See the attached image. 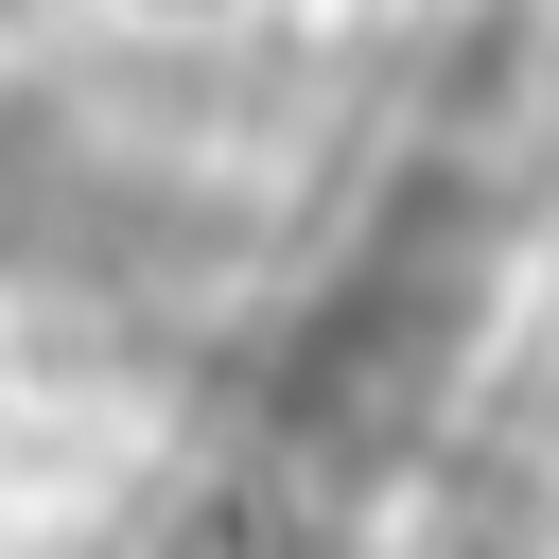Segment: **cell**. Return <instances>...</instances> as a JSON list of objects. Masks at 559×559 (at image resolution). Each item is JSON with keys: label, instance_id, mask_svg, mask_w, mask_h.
I'll return each instance as SVG.
<instances>
[{"label": "cell", "instance_id": "obj_1", "mask_svg": "<svg viewBox=\"0 0 559 559\" xmlns=\"http://www.w3.org/2000/svg\"><path fill=\"white\" fill-rule=\"evenodd\" d=\"M122 17H227V0H122Z\"/></svg>", "mask_w": 559, "mask_h": 559}]
</instances>
